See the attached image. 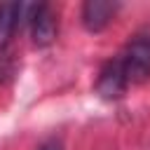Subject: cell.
I'll return each mask as SVG.
<instances>
[{
    "instance_id": "obj_1",
    "label": "cell",
    "mask_w": 150,
    "mask_h": 150,
    "mask_svg": "<svg viewBox=\"0 0 150 150\" xmlns=\"http://www.w3.org/2000/svg\"><path fill=\"white\" fill-rule=\"evenodd\" d=\"M127 82L131 84H143L150 80V38L148 35H138L134 38L127 47L124 54L120 56Z\"/></svg>"
},
{
    "instance_id": "obj_2",
    "label": "cell",
    "mask_w": 150,
    "mask_h": 150,
    "mask_svg": "<svg viewBox=\"0 0 150 150\" xmlns=\"http://www.w3.org/2000/svg\"><path fill=\"white\" fill-rule=\"evenodd\" d=\"M30 38L35 47H49L56 40L59 33V23H56V14L52 9V5H33L30 9Z\"/></svg>"
},
{
    "instance_id": "obj_3",
    "label": "cell",
    "mask_w": 150,
    "mask_h": 150,
    "mask_svg": "<svg viewBox=\"0 0 150 150\" xmlns=\"http://www.w3.org/2000/svg\"><path fill=\"white\" fill-rule=\"evenodd\" d=\"M127 75H124V68H122V61L120 56L108 61L101 73H98V80H96V91L103 96V98H120L127 89Z\"/></svg>"
},
{
    "instance_id": "obj_4",
    "label": "cell",
    "mask_w": 150,
    "mask_h": 150,
    "mask_svg": "<svg viewBox=\"0 0 150 150\" xmlns=\"http://www.w3.org/2000/svg\"><path fill=\"white\" fill-rule=\"evenodd\" d=\"M117 7L120 5L110 0H87L82 5V26L89 33H101L112 21Z\"/></svg>"
},
{
    "instance_id": "obj_5",
    "label": "cell",
    "mask_w": 150,
    "mask_h": 150,
    "mask_svg": "<svg viewBox=\"0 0 150 150\" xmlns=\"http://www.w3.org/2000/svg\"><path fill=\"white\" fill-rule=\"evenodd\" d=\"M23 12H26V5H21V2H2L0 5V54L9 52L12 35H14L16 26L21 23Z\"/></svg>"
},
{
    "instance_id": "obj_6",
    "label": "cell",
    "mask_w": 150,
    "mask_h": 150,
    "mask_svg": "<svg viewBox=\"0 0 150 150\" xmlns=\"http://www.w3.org/2000/svg\"><path fill=\"white\" fill-rule=\"evenodd\" d=\"M12 73H14V59L9 52H5V54H0V82H7L12 77Z\"/></svg>"
},
{
    "instance_id": "obj_7",
    "label": "cell",
    "mask_w": 150,
    "mask_h": 150,
    "mask_svg": "<svg viewBox=\"0 0 150 150\" xmlns=\"http://www.w3.org/2000/svg\"><path fill=\"white\" fill-rule=\"evenodd\" d=\"M40 150H61V145H59V143H54V141H49V143L40 145Z\"/></svg>"
}]
</instances>
